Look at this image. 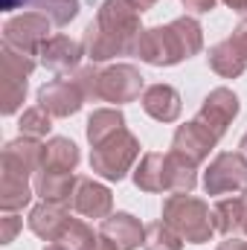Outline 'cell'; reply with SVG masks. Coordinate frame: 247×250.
<instances>
[{
	"label": "cell",
	"instance_id": "4316f807",
	"mask_svg": "<svg viewBox=\"0 0 247 250\" xmlns=\"http://www.w3.org/2000/svg\"><path fill=\"white\" fill-rule=\"evenodd\" d=\"M32 9L47 15L53 21V26H67L76 15H79V0H32Z\"/></svg>",
	"mask_w": 247,
	"mask_h": 250
},
{
	"label": "cell",
	"instance_id": "5bb4252c",
	"mask_svg": "<svg viewBox=\"0 0 247 250\" xmlns=\"http://www.w3.org/2000/svg\"><path fill=\"white\" fill-rule=\"evenodd\" d=\"M82 56H84V44H79L70 35L59 32V35H50L41 44L38 62L44 64L47 70H53V73H70V70H79Z\"/></svg>",
	"mask_w": 247,
	"mask_h": 250
},
{
	"label": "cell",
	"instance_id": "277c9868",
	"mask_svg": "<svg viewBox=\"0 0 247 250\" xmlns=\"http://www.w3.org/2000/svg\"><path fill=\"white\" fill-rule=\"evenodd\" d=\"M134 56H140V62L151 64V67H172V64H181L184 59H189L184 41H181V35L172 23L143 29L140 38H137Z\"/></svg>",
	"mask_w": 247,
	"mask_h": 250
},
{
	"label": "cell",
	"instance_id": "ab89813d",
	"mask_svg": "<svg viewBox=\"0 0 247 250\" xmlns=\"http://www.w3.org/2000/svg\"><path fill=\"white\" fill-rule=\"evenodd\" d=\"M242 233L247 236V198H245V221H242Z\"/></svg>",
	"mask_w": 247,
	"mask_h": 250
},
{
	"label": "cell",
	"instance_id": "f35d334b",
	"mask_svg": "<svg viewBox=\"0 0 247 250\" xmlns=\"http://www.w3.org/2000/svg\"><path fill=\"white\" fill-rule=\"evenodd\" d=\"M44 250H70V248H67V245H62V242H50Z\"/></svg>",
	"mask_w": 247,
	"mask_h": 250
},
{
	"label": "cell",
	"instance_id": "2e32d148",
	"mask_svg": "<svg viewBox=\"0 0 247 250\" xmlns=\"http://www.w3.org/2000/svg\"><path fill=\"white\" fill-rule=\"evenodd\" d=\"M99 233L111 239L120 250H137L143 245L145 224H140V218H134L131 212H111L108 218H102Z\"/></svg>",
	"mask_w": 247,
	"mask_h": 250
},
{
	"label": "cell",
	"instance_id": "5b68a950",
	"mask_svg": "<svg viewBox=\"0 0 247 250\" xmlns=\"http://www.w3.org/2000/svg\"><path fill=\"white\" fill-rule=\"evenodd\" d=\"M206 195H247V157L242 151H221L204 172Z\"/></svg>",
	"mask_w": 247,
	"mask_h": 250
},
{
	"label": "cell",
	"instance_id": "7402d4cb",
	"mask_svg": "<svg viewBox=\"0 0 247 250\" xmlns=\"http://www.w3.org/2000/svg\"><path fill=\"white\" fill-rule=\"evenodd\" d=\"M166 172H169V195L172 192H186L189 195L198 184V163L186 160L178 151L166 154Z\"/></svg>",
	"mask_w": 247,
	"mask_h": 250
},
{
	"label": "cell",
	"instance_id": "8992f818",
	"mask_svg": "<svg viewBox=\"0 0 247 250\" xmlns=\"http://www.w3.org/2000/svg\"><path fill=\"white\" fill-rule=\"evenodd\" d=\"M53 21L41 12H23L18 18H9L3 26V44L12 50H21L26 56H38L41 44L50 38Z\"/></svg>",
	"mask_w": 247,
	"mask_h": 250
},
{
	"label": "cell",
	"instance_id": "d4e9b609",
	"mask_svg": "<svg viewBox=\"0 0 247 250\" xmlns=\"http://www.w3.org/2000/svg\"><path fill=\"white\" fill-rule=\"evenodd\" d=\"M26 79H29V73L3 64V114L6 117L15 114L23 105V99H26Z\"/></svg>",
	"mask_w": 247,
	"mask_h": 250
},
{
	"label": "cell",
	"instance_id": "ffe728a7",
	"mask_svg": "<svg viewBox=\"0 0 247 250\" xmlns=\"http://www.w3.org/2000/svg\"><path fill=\"white\" fill-rule=\"evenodd\" d=\"M79 160H82V154L73 140L53 137L44 143V163H41L44 172H76Z\"/></svg>",
	"mask_w": 247,
	"mask_h": 250
},
{
	"label": "cell",
	"instance_id": "4dcf8cb0",
	"mask_svg": "<svg viewBox=\"0 0 247 250\" xmlns=\"http://www.w3.org/2000/svg\"><path fill=\"white\" fill-rule=\"evenodd\" d=\"M0 224H3V227H0V245H9V242L15 239V233L23 227V221H21L15 212H6V218H0Z\"/></svg>",
	"mask_w": 247,
	"mask_h": 250
},
{
	"label": "cell",
	"instance_id": "60d3db41",
	"mask_svg": "<svg viewBox=\"0 0 247 250\" xmlns=\"http://www.w3.org/2000/svg\"><path fill=\"white\" fill-rule=\"evenodd\" d=\"M239 148H242V154H245V157H247V134H245V137H242V143H239Z\"/></svg>",
	"mask_w": 247,
	"mask_h": 250
},
{
	"label": "cell",
	"instance_id": "1f68e13d",
	"mask_svg": "<svg viewBox=\"0 0 247 250\" xmlns=\"http://www.w3.org/2000/svg\"><path fill=\"white\" fill-rule=\"evenodd\" d=\"M230 41L236 44V50H239V53L245 56V62H247V18H245V21H239V26L233 29Z\"/></svg>",
	"mask_w": 247,
	"mask_h": 250
},
{
	"label": "cell",
	"instance_id": "52a82bcc",
	"mask_svg": "<svg viewBox=\"0 0 247 250\" xmlns=\"http://www.w3.org/2000/svg\"><path fill=\"white\" fill-rule=\"evenodd\" d=\"M143 93V76L134 64H114V67H99V79H96V99L99 102H114L125 105L140 99Z\"/></svg>",
	"mask_w": 247,
	"mask_h": 250
},
{
	"label": "cell",
	"instance_id": "ba28073f",
	"mask_svg": "<svg viewBox=\"0 0 247 250\" xmlns=\"http://www.w3.org/2000/svg\"><path fill=\"white\" fill-rule=\"evenodd\" d=\"M239 108H242V105H239V96H236L230 87H215V90H209V93L204 96V102H201L195 120H201V123L221 140V137L227 134V128L233 125V120L239 117Z\"/></svg>",
	"mask_w": 247,
	"mask_h": 250
},
{
	"label": "cell",
	"instance_id": "9c48e42d",
	"mask_svg": "<svg viewBox=\"0 0 247 250\" xmlns=\"http://www.w3.org/2000/svg\"><path fill=\"white\" fill-rule=\"evenodd\" d=\"M70 209H73L76 215H82V218H99V221H102V218H108L111 209H114V195H111V189L105 187V184L79 175L76 189H73V195H70Z\"/></svg>",
	"mask_w": 247,
	"mask_h": 250
},
{
	"label": "cell",
	"instance_id": "7a4b0ae2",
	"mask_svg": "<svg viewBox=\"0 0 247 250\" xmlns=\"http://www.w3.org/2000/svg\"><path fill=\"white\" fill-rule=\"evenodd\" d=\"M163 221L189 245H204L212 239V209L204 198H195L192 192H172L163 201Z\"/></svg>",
	"mask_w": 247,
	"mask_h": 250
},
{
	"label": "cell",
	"instance_id": "f546056e",
	"mask_svg": "<svg viewBox=\"0 0 247 250\" xmlns=\"http://www.w3.org/2000/svg\"><path fill=\"white\" fill-rule=\"evenodd\" d=\"M96 79H99V67H96V64H90V67H79L76 76H73V82L79 84V90L84 93L87 102H99V99H96Z\"/></svg>",
	"mask_w": 247,
	"mask_h": 250
},
{
	"label": "cell",
	"instance_id": "74e56055",
	"mask_svg": "<svg viewBox=\"0 0 247 250\" xmlns=\"http://www.w3.org/2000/svg\"><path fill=\"white\" fill-rule=\"evenodd\" d=\"M134 3L140 6V12H148V9H151V6H154L157 0H134Z\"/></svg>",
	"mask_w": 247,
	"mask_h": 250
},
{
	"label": "cell",
	"instance_id": "8d00e7d4",
	"mask_svg": "<svg viewBox=\"0 0 247 250\" xmlns=\"http://www.w3.org/2000/svg\"><path fill=\"white\" fill-rule=\"evenodd\" d=\"M0 3H3L6 12H12V9H21V6H26V3H32V0H0Z\"/></svg>",
	"mask_w": 247,
	"mask_h": 250
},
{
	"label": "cell",
	"instance_id": "603a6c76",
	"mask_svg": "<svg viewBox=\"0 0 247 250\" xmlns=\"http://www.w3.org/2000/svg\"><path fill=\"white\" fill-rule=\"evenodd\" d=\"M35 189L29 187V178H18V175H6L0 181V209L3 212H18L32 201Z\"/></svg>",
	"mask_w": 247,
	"mask_h": 250
},
{
	"label": "cell",
	"instance_id": "d6986e66",
	"mask_svg": "<svg viewBox=\"0 0 247 250\" xmlns=\"http://www.w3.org/2000/svg\"><path fill=\"white\" fill-rule=\"evenodd\" d=\"M76 181L79 175L73 172H35V181H32V189L35 195H41V201H62V204H70V195L76 189Z\"/></svg>",
	"mask_w": 247,
	"mask_h": 250
},
{
	"label": "cell",
	"instance_id": "4fadbf2b",
	"mask_svg": "<svg viewBox=\"0 0 247 250\" xmlns=\"http://www.w3.org/2000/svg\"><path fill=\"white\" fill-rule=\"evenodd\" d=\"M84 102L87 99L73 79H53L38 90V105L47 108L53 117H73L76 111H82Z\"/></svg>",
	"mask_w": 247,
	"mask_h": 250
},
{
	"label": "cell",
	"instance_id": "d590c367",
	"mask_svg": "<svg viewBox=\"0 0 247 250\" xmlns=\"http://www.w3.org/2000/svg\"><path fill=\"white\" fill-rule=\"evenodd\" d=\"M221 3H227L233 12H242V15L247 12V0H221Z\"/></svg>",
	"mask_w": 247,
	"mask_h": 250
},
{
	"label": "cell",
	"instance_id": "83f0119b",
	"mask_svg": "<svg viewBox=\"0 0 247 250\" xmlns=\"http://www.w3.org/2000/svg\"><path fill=\"white\" fill-rule=\"evenodd\" d=\"M18 128H21L23 137H35V140H41V137H47L50 128H53V114H50L47 108H41V105L26 108V111L21 114Z\"/></svg>",
	"mask_w": 247,
	"mask_h": 250
},
{
	"label": "cell",
	"instance_id": "ac0fdd59",
	"mask_svg": "<svg viewBox=\"0 0 247 250\" xmlns=\"http://www.w3.org/2000/svg\"><path fill=\"white\" fill-rule=\"evenodd\" d=\"M245 221V195H224L221 201L212 204V227L221 236H236L242 233Z\"/></svg>",
	"mask_w": 247,
	"mask_h": 250
},
{
	"label": "cell",
	"instance_id": "d6a6232c",
	"mask_svg": "<svg viewBox=\"0 0 247 250\" xmlns=\"http://www.w3.org/2000/svg\"><path fill=\"white\" fill-rule=\"evenodd\" d=\"M186 9H192V12H209V9H215V3L218 0H181Z\"/></svg>",
	"mask_w": 247,
	"mask_h": 250
},
{
	"label": "cell",
	"instance_id": "7c38bea8",
	"mask_svg": "<svg viewBox=\"0 0 247 250\" xmlns=\"http://www.w3.org/2000/svg\"><path fill=\"white\" fill-rule=\"evenodd\" d=\"M70 221H73L70 204H62V201H41L29 212V230L44 242H62Z\"/></svg>",
	"mask_w": 247,
	"mask_h": 250
},
{
	"label": "cell",
	"instance_id": "e575fe53",
	"mask_svg": "<svg viewBox=\"0 0 247 250\" xmlns=\"http://www.w3.org/2000/svg\"><path fill=\"white\" fill-rule=\"evenodd\" d=\"M215 250H247V242H242V239H236V236H233V239L227 236V242H221V245H218Z\"/></svg>",
	"mask_w": 247,
	"mask_h": 250
},
{
	"label": "cell",
	"instance_id": "f1b7e54d",
	"mask_svg": "<svg viewBox=\"0 0 247 250\" xmlns=\"http://www.w3.org/2000/svg\"><path fill=\"white\" fill-rule=\"evenodd\" d=\"M96 236H99V233H93V227H90L87 221L73 218V221H70V227H67V233H64L62 245H67L70 250H87V248H90V242H93Z\"/></svg>",
	"mask_w": 247,
	"mask_h": 250
},
{
	"label": "cell",
	"instance_id": "836d02e7",
	"mask_svg": "<svg viewBox=\"0 0 247 250\" xmlns=\"http://www.w3.org/2000/svg\"><path fill=\"white\" fill-rule=\"evenodd\" d=\"M87 250H120V248H117V245H114L111 239H105V236L99 233V236H96V239L90 242V248H87Z\"/></svg>",
	"mask_w": 247,
	"mask_h": 250
},
{
	"label": "cell",
	"instance_id": "3957f363",
	"mask_svg": "<svg viewBox=\"0 0 247 250\" xmlns=\"http://www.w3.org/2000/svg\"><path fill=\"white\" fill-rule=\"evenodd\" d=\"M137 157H140V140L128 128H120L117 134H111L108 140L93 146L90 169H93V175H99L105 181H123L131 172V166L137 163Z\"/></svg>",
	"mask_w": 247,
	"mask_h": 250
},
{
	"label": "cell",
	"instance_id": "e0dca14e",
	"mask_svg": "<svg viewBox=\"0 0 247 250\" xmlns=\"http://www.w3.org/2000/svg\"><path fill=\"white\" fill-rule=\"evenodd\" d=\"M134 184L143 192H169V172H166V154L148 151L140 157V166L134 169Z\"/></svg>",
	"mask_w": 247,
	"mask_h": 250
},
{
	"label": "cell",
	"instance_id": "484cf974",
	"mask_svg": "<svg viewBox=\"0 0 247 250\" xmlns=\"http://www.w3.org/2000/svg\"><path fill=\"white\" fill-rule=\"evenodd\" d=\"M184 239L166 224V221H151L145 224V236H143V250H181Z\"/></svg>",
	"mask_w": 247,
	"mask_h": 250
},
{
	"label": "cell",
	"instance_id": "6da1fadb",
	"mask_svg": "<svg viewBox=\"0 0 247 250\" xmlns=\"http://www.w3.org/2000/svg\"><path fill=\"white\" fill-rule=\"evenodd\" d=\"M140 15L143 12L134 0H105L96 12V21L84 29V56L93 64L131 56L143 32Z\"/></svg>",
	"mask_w": 247,
	"mask_h": 250
},
{
	"label": "cell",
	"instance_id": "cb8c5ba5",
	"mask_svg": "<svg viewBox=\"0 0 247 250\" xmlns=\"http://www.w3.org/2000/svg\"><path fill=\"white\" fill-rule=\"evenodd\" d=\"M120 128H125V117L120 108H99L87 120V140H90V146H99Z\"/></svg>",
	"mask_w": 247,
	"mask_h": 250
},
{
	"label": "cell",
	"instance_id": "44dd1931",
	"mask_svg": "<svg viewBox=\"0 0 247 250\" xmlns=\"http://www.w3.org/2000/svg\"><path fill=\"white\" fill-rule=\"evenodd\" d=\"M206 62H209V67H212L218 76H224V79H239V76L245 73V67H247L245 56L236 50V44H233L230 38L218 41V44L209 50Z\"/></svg>",
	"mask_w": 247,
	"mask_h": 250
},
{
	"label": "cell",
	"instance_id": "8fae6325",
	"mask_svg": "<svg viewBox=\"0 0 247 250\" xmlns=\"http://www.w3.org/2000/svg\"><path fill=\"white\" fill-rule=\"evenodd\" d=\"M215 143H218V137L206 125L201 123V120H192V123L178 125V131L172 137V151L184 154L186 160H192V163L201 166L209 157V151L215 148Z\"/></svg>",
	"mask_w": 247,
	"mask_h": 250
},
{
	"label": "cell",
	"instance_id": "9a60e30c",
	"mask_svg": "<svg viewBox=\"0 0 247 250\" xmlns=\"http://www.w3.org/2000/svg\"><path fill=\"white\" fill-rule=\"evenodd\" d=\"M140 102H143V111L151 120H157V123H175L181 117V111H184L181 93L172 84H163V82L145 87L143 96H140Z\"/></svg>",
	"mask_w": 247,
	"mask_h": 250
},
{
	"label": "cell",
	"instance_id": "30bf717a",
	"mask_svg": "<svg viewBox=\"0 0 247 250\" xmlns=\"http://www.w3.org/2000/svg\"><path fill=\"white\" fill-rule=\"evenodd\" d=\"M44 163V143L35 137H18L12 143H6L3 148V172L6 175H18V178H29L35 172H41Z\"/></svg>",
	"mask_w": 247,
	"mask_h": 250
}]
</instances>
